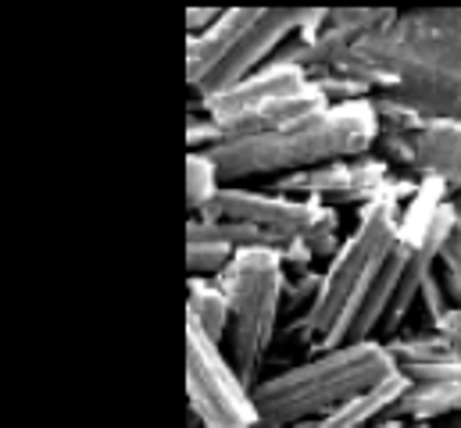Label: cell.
I'll list each match as a JSON object with an SVG mask.
<instances>
[{
  "label": "cell",
  "instance_id": "9c48e42d",
  "mask_svg": "<svg viewBox=\"0 0 461 428\" xmlns=\"http://www.w3.org/2000/svg\"><path fill=\"white\" fill-rule=\"evenodd\" d=\"M312 83L308 72H301L297 65H286V61H272L265 65L261 72L247 76L243 83H236L232 90L204 101V104L190 107V111H204L212 121H226V118H236L250 107H261L268 101H279V97H290V94H301L304 86Z\"/></svg>",
  "mask_w": 461,
  "mask_h": 428
},
{
  "label": "cell",
  "instance_id": "7a4b0ae2",
  "mask_svg": "<svg viewBox=\"0 0 461 428\" xmlns=\"http://www.w3.org/2000/svg\"><path fill=\"white\" fill-rule=\"evenodd\" d=\"M415 190H419V179H401L383 201L357 211L354 228L344 236L333 261L322 268V286L315 304L290 325L294 339L304 343L312 353H322L344 343L354 311L368 300L386 261L401 246L404 204L415 197Z\"/></svg>",
  "mask_w": 461,
  "mask_h": 428
},
{
  "label": "cell",
  "instance_id": "5bb4252c",
  "mask_svg": "<svg viewBox=\"0 0 461 428\" xmlns=\"http://www.w3.org/2000/svg\"><path fill=\"white\" fill-rule=\"evenodd\" d=\"M408 386H411V382H408L404 375H393L390 382H383V386H375V389L354 397V400L344 404L337 415L322 418L319 428H372L379 418H386V415L397 407V400L404 397Z\"/></svg>",
  "mask_w": 461,
  "mask_h": 428
},
{
  "label": "cell",
  "instance_id": "8fae6325",
  "mask_svg": "<svg viewBox=\"0 0 461 428\" xmlns=\"http://www.w3.org/2000/svg\"><path fill=\"white\" fill-rule=\"evenodd\" d=\"M236 261V246H230L219 228L204 218H190L186 225V272L190 279H208V282H219L230 264Z\"/></svg>",
  "mask_w": 461,
  "mask_h": 428
},
{
  "label": "cell",
  "instance_id": "e0dca14e",
  "mask_svg": "<svg viewBox=\"0 0 461 428\" xmlns=\"http://www.w3.org/2000/svg\"><path fill=\"white\" fill-rule=\"evenodd\" d=\"M312 83L319 86V94H322L333 107L357 104V101H372V90H368L365 83H357V79L344 76V72H326V76H315Z\"/></svg>",
  "mask_w": 461,
  "mask_h": 428
},
{
  "label": "cell",
  "instance_id": "d6986e66",
  "mask_svg": "<svg viewBox=\"0 0 461 428\" xmlns=\"http://www.w3.org/2000/svg\"><path fill=\"white\" fill-rule=\"evenodd\" d=\"M219 18H222V7H190V11H186V36L208 32Z\"/></svg>",
  "mask_w": 461,
  "mask_h": 428
},
{
  "label": "cell",
  "instance_id": "52a82bcc",
  "mask_svg": "<svg viewBox=\"0 0 461 428\" xmlns=\"http://www.w3.org/2000/svg\"><path fill=\"white\" fill-rule=\"evenodd\" d=\"M186 397L201 428H261L254 389L236 375L226 346L186 321Z\"/></svg>",
  "mask_w": 461,
  "mask_h": 428
},
{
  "label": "cell",
  "instance_id": "3957f363",
  "mask_svg": "<svg viewBox=\"0 0 461 428\" xmlns=\"http://www.w3.org/2000/svg\"><path fill=\"white\" fill-rule=\"evenodd\" d=\"M379 121L372 101L330 107L322 114H312L283 132H268L258 139L222 143L208 150L226 179V186H243L247 179H283L294 172H308L319 165L365 157L375 150Z\"/></svg>",
  "mask_w": 461,
  "mask_h": 428
},
{
  "label": "cell",
  "instance_id": "9a60e30c",
  "mask_svg": "<svg viewBox=\"0 0 461 428\" xmlns=\"http://www.w3.org/2000/svg\"><path fill=\"white\" fill-rule=\"evenodd\" d=\"M386 350L390 357L397 361L401 371L408 368H419V364H433V361H447L455 357V350L447 346V339L433 328H419V332H401L393 339H386Z\"/></svg>",
  "mask_w": 461,
  "mask_h": 428
},
{
  "label": "cell",
  "instance_id": "277c9868",
  "mask_svg": "<svg viewBox=\"0 0 461 428\" xmlns=\"http://www.w3.org/2000/svg\"><path fill=\"white\" fill-rule=\"evenodd\" d=\"M401 375L386 343H347L268 375L254 389L261 428H297L337 415L354 397Z\"/></svg>",
  "mask_w": 461,
  "mask_h": 428
},
{
  "label": "cell",
  "instance_id": "cb8c5ba5",
  "mask_svg": "<svg viewBox=\"0 0 461 428\" xmlns=\"http://www.w3.org/2000/svg\"><path fill=\"white\" fill-rule=\"evenodd\" d=\"M408 428H429V425H408Z\"/></svg>",
  "mask_w": 461,
  "mask_h": 428
},
{
  "label": "cell",
  "instance_id": "4fadbf2b",
  "mask_svg": "<svg viewBox=\"0 0 461 428\" xmlns=\"http://www.w3.org/2000/svg\"><path fill=\"white\" fill-rule=\"evenodd\" d=\"M186 321L197 325L212 343L226 346L230 339V297L219 282H208V279H190L186 282Z\"/></svg>",
  "mask_w": 461,
  "mask_h": 428
},
{
  "label": "cell",
  "instance_id": "603a6c76",
  "mask_svg": "<svg viewBox=\"0 0 461 428\" xmlns=\"http://www.w3.org/2000/svg\"><path fill=\"white\" fill-rule=\"evenodd\" d=\"M447 428H461V418H455V422H451Z\"/></svg>",
  "mask_w": 461,
  "mask_h": 428
},
{
  "label": "cell",
  "instance_id": "ba28073f",
  "mask_svg": "<svg viewBox=\"0 0 461 428\" xmlns=\"http://www.w3.org/2000/svg\"><path fill=\"white\" fill-rule=\"evenodd\" d=\"M401 179H393L390 165L375 154L365 157H350V161H333V165H319L308 172H294L276 179L268 190L283 193V197H297V201H315L326 208H357L365 211L368 204L383 201Z\"/></svg>",
  "mask_w": 461,
  "mask_h": 428
},
{
  "label": "cell",
  "instance_id": "44dd1931",
  "mask_svg": "<svg viewBox=\"0 0 461 428\" xmlns=\"http://www.w3.org/2000/svg\"><path fill=\"white\" fill-rule=\"evenodd\" d=\"M372 428H408V422H404V418H397V415H386V418H379Z\"/></svg>",
  "mask_w": 461,
  "mask_h": 428
},
{
  "label": "cell",
  "instance_id": "5b68a950",
  "mask_svg": "<svg viewBox=\"0 0 461 428\" xmlns=\"http://www.w3.org/2000/svg\"><path fill=\"white\" fill-rule=\"evenodd\" d=\"M219 286L230 297V353L236 375L258 389L265 379V361L279 328L283 315V290H286V264L272 250H243L236 254L230 272L219 279Z\"/></svg>",
  "mask_w": 461,
  "mask_h": 428
},
{
  "label": "cell",
  "instance_id": "7c38bea8",
  "mask_svg": "<svg viewBox=\"0 0 461 428\" xmlns=\"http://www.w3.org/2000/svg\"><path fill=\"white\" fill-rule=\"evenodd\" d=\"M408 425H429L437 418H461V382H411L390 411Z\"/></svg>",
  "mask_w": 461,
  "mask_h": 428
},
{
  "label": "cell",
  "instance_id": "ac0fdd59",
  "mask_svg": "<svg viewBox=\"0 0 461 428\" xmlns=\"http://www.w3.org/2000/svg\"><path fill=\"white\" fill-rule=\"evenodd\" d=\"M440 282H444L447 297L458 300V308H461V225H458V218H455L451 239L444 243V254H440Z\"/></svg>",
  "mask_w": 461,
  "mask_h": 428
},
{
  "label": "cell",
  "instance_id": "2e32d148",
  "mask_svg": "<svg viewBox=\"0 0 461 428\" xmlns=\"http://www.w3.org/2000/svg\"><path fill=\"white\" fill-rule=\"evenodd\" d=\"M222 190H226V179H222L215 157L208 150H190V157H186V208L190 214L194 218L204 214L219 201Z\"/></svg>",
  "mask_w": 461,
  "mask_h": 428
},
{
  "label": "cell",
  "instance_id": "30bf717a",
  "mask_svg": "<svg viewBox=\"0 0 461 428\" xmlns=\"http://www.w3.org/2000/svg\"><path fill=\"white\" fill-rule=\"evenodd\" d=\"M411 175L419 183H440L451 197H461V121L426 118L411 132Z\"/></svg>",
  "mask_w": 461,
  "mask_h": 428
},
{
  "label": "cell",
  "instance_id": "6da1fadb",
  "mask_svg": "<svg viewBox=\"0 0 461 428\" xmlns=\"http://www.w3.org/2000/svg\"><path fill=\"white\" fill-rule=\"evenodd\" d=\"M375 94L422 118L461 121V7L397 11L390 25L365 36L340 68Z\"/></svg>",
  "mask_w": 461,
  "mask_h": 428
},
{
  "label": "cell",
  "instance_id": "ffe728a7",
  "mask_svg": "<svg viewBox=\"0 0 461 428\" xmlns=\"http://www.w3.org/2000/svg\"><path fill=\"white\" fill-rule=\"evenodd\" d=\"M437 332L447 339V346L455 350V357L461 361V308L458 304L451 308V315H447V318L440 321V328H437Z\"/></svg>",
  "mask_w": 461,
  "mask_h": 428
},
{
  "label": "cell",
  "instance_id": "8992f818",
  "mask_svg": "<svg viewBox=\"0 0 461 428\" xmlns=\"http://www.w3.org/2000/svg\"><path fill=\"white\" fill-rule=\"evenodd\" d=\"M197 218H212V221H247L265 228L268 236L283 239V243H301L315 254L319 261H333V254L340 250V214L326 204L315 201H297V197H283L272 190H250V186H226L219 193V201Z\"/></svg>",
  "mask_w": 461,
  "mask_h": 428
},
{
  "label": "cell",
  "instance_id": "7402d4cb",
  "mask_svg": "<svg viewBox=\"0 0 461 428\" xmlns=\"http://www.w3.org/2000/svg\"><path fill=\"white\" fill-rule=\"evenodd\" d=\"M297 428H319V422H308V425H297Z\"/></svg>",
  "mask_w": 461,
  "mask_h": 428
}]
</instances>
